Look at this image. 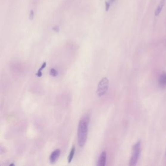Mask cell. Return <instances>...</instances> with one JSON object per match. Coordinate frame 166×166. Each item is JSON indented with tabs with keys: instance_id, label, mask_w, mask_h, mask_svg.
Masks as SVG:
<instances>
[{
	"instance_id": "1",
	"label": "cell",
	"mask_w": 166,
	"mask_h": 166,
	"mask_svg": "<svg viewBox=\"0 0 166 166\" xmlns=\"http://www.w3.org/2000/svg\"><path fill=\"white\" fill-rule=\"evenodd\" d=\"M89 118L87 116L80 119L79 123L78 130V141L80 147H83L87 140L88 133Z\"/></svg>"
},
{
	"instance_id": "2",
	"label": "cell",
	"mask_w": 166,
	"mask_h": 166,
	"mask_svg": "<svg viewBox=\"0 0 166 166\" xmlns=\"http://www.w3.org/2000/svg\"><path fill=\"white\" fill-rule=\"evenodd\" d=\"M141 152V142L139 141L133 147V154L130 159L129 165L131 166H135L137 163L139 155Z\"/></svg>"
},
{
	"instance_id": "3",
	"label": "cell",
	"mask_w": 166,
	"mask_h": 166,
	"mask_svg": "<svg viewBox=\"0 0 166 166\" xmlns=\"http://www.w3.org/2000/svg\"><path fill=\"white\" fill-rule=\"evenodd\" d=\"M109 79L106 77L102 78L99 82L98 84V89L96 90V94L98 96L101 97L106 94L108 89Z\"/></svg>"
},
{
	"instance_id": "4",
	"label": "cell",
	"mask_w": 166,
	"mask_h": 166,
	"mask_svg": "<svg viewBox=\"0 0 166 166\" xmlns=\"http://www.w3.org/2000/svg\"><path fill=\"white\" fill-rule=\"evenodd\" d=\"M61 151L60 149H56L50 155L49 161L50 163L54 164L57 162L60 156Z\"/></svg>"
},
{
	"instance_id": "5",
	"label": "cell",
	"mask_w": 166,
	"mask_h": 166,
	"mask_svg": "<svg viewBox=\"0 0 166 166\" xmlns=\"http://www.w3.org/2000/svg\"><path fill=\"white\" fill-rule=\"evenodd\" d=\"M106 157L107 154L106 151H102L99 156V159L98 161V166H104L106 164Z\"/></svg>"
},
{
	"instance_id": "6",
	"label": "cell",
	"mask_w": 166,
	"mask_h": 166,
	"mask_svg": "<svg viewBox=\"0 0 166 166\" xmlns=\"http://www.w3.org/2000/svg\"><path fill=\"white\" fill-rule=\"evenodd\" d=\"M160 86L162 88L166 87V73L163 72L160 76L159 79Z\"/></svg>"
},
{
	"instance_id": "7",
	"label": "cell",
	"mask_w": 166,
	"mask_h": 166,
	"mask_svg": "<svg viewBox=\"0 0 166 166\" xmlns=\"http://www.w3.org/2000/svg\"><path fill=\"white\" fill-rule=\"evenodd\" d=\"M165 1H166V0H161L159 4L158 5L156 10H155V16H158V15H159L161 11H162V9H163L164 5L165 4Z\"/></svg>"
},
{
	"instance_id": "8",
	"label": "cell",
	"mask_w": 166,
	"mask_h": 166,
	"mask_svg": "<svg viewBox=\"0 0 166 166\" xmlns=\"http://www.w3.org/2000/svg\"><path fill=\"white\" fill-rule=\"evenodd\" d=\"M75 151H76V148H75V146H73L72 148L71 151L70 152L69 154L68 157V162L69 163H70L72 162L73 159L74 154H75Z\"/></svg>"
},
{
	"instance_id": "9",
	"label": "cell",
	"mask_w": 166,
	"mask_h": 166,
	"mask_svg": "<svg viewBox=\"0 0 166 166\" xmlns=\"http://www.w3.org/2000/svg\"><path fill=\"white\" fill-rule=\"evenodd\" d=\"M46 62H43V64H42V66L40 67V68L38 70V71H37V73L36 74V75L37 76V77L40 78V77L42 76V75H43V74H42V71L46 67Z\"/></svg>"
},
{
	"instance_id": "10",
	"label": "cell",
	"mask_w": 166,
	"mask_h": 166,
	"mask_svg": "<svg viewBox=\"0 0 166 166\" xmlns=\"http://www.w3.org/2000/svg\"><path fill=\"white\" fill-rule=\"evenodd\" d=\"M50 75L53 76H58V71L54 68H52L50 70Z\"/></svg>"
},
{
	"instance_id": "11",
	"label": "cell",
	"mask_w": 166,
	"mask_h": 166,
	"mask_svg": "<svg viewBox=\"0 0 166 166\" xmlns=\"http://www.w3.org/2000/svg\"><path fill=\"white\" fill-rule=\"evenodd\" d=\"M34 18V11L33 10L30 11L29 14V19L30 20H32Z\"/></svg>"
},
{
	"instance_id": "12",
	"label": "cell",
	"mask_w": 166,
	"mask_h": 166,
	"mask_svg": "<svg viewBox=\"0 0 166 166\" xmlns=\"http://www.w3.org/2000/svg\"><path fill=\"white\" fill-rule=\"evenodd\" d=\"M53 30L55 31V32H58L59 31V27L58 26H56L54 27L53 28Z\"/></svg>"
},
{
	"instance_id": "13",
	"label": "cell",
	"mask_w": 166,
	"mask_h": 166,
	"mask_svg": "<svg viewBox=\"0 0 166 166\" xmlns=\"http://www.w3.org/2000/svg\"><path fill=\"white\" fill-rule=\"evenodd\" d=\"M105 4H106V10L108 11L109 9V7H110V4L107 2V1H106V2H105Z\"/></svg>"
},
{
	"instance_id": "14",
	"label": "cell",
	"mask_w": 166,
	"mask_h": 166,
	"mask_svg": "<svg viewBox=\"0 0 166 166\" xmlns=\"http://www.w3.org/2000/svg\"><path fill=\"white\" fill-rule=\"evenodd\" d=\"M10 166H15V164H14L11 163L10 164Z\"/></svg>"
},
{
	"instance_id": "15",
	"label": "cell",
	"mask_w": 166,
	"mask_h": 166,
	"mask_svg": "<svg viewBox=\"0 0 166 166\" xmlns=\"http://www.w3.org/2000/svg\"></svg>"
}]
</instances>
